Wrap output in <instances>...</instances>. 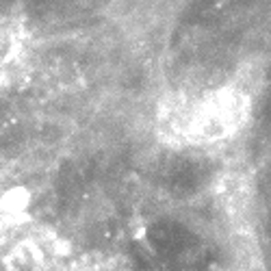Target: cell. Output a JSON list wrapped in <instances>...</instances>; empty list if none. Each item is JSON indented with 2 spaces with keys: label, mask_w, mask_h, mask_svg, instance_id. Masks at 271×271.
I'll return each mask as SVG.
<instances>
[{
  "label": "cell",
  "mask_w": 271,
  "mask_h": 271,
  "mask_svg": "<svg viewBox=\"0 0 271 271\" xmlns=\"http://www.w3.org/2000/svg\"><path fill=\"white\" fill-rule=\"evenodd\" d=\"M258 83V76L245 67L167 89L154 111L159 139L174 148H211L237 139L254 117Z\"/></svg>",
  "instance_id": "6da1fadb"
},
{
  "label": "cell",
  "mask_w": 271,
  "mask_h": 271,
  "mask_svg": "<svg viewBox=\"0 0 271 271\" xmlns=\"http://www.w3.org/2000/svg\"><path fill=\"white\" fill-rule=\"evenodd\" d=\"M191 0H108V20L134 48L163 41Z\"/></svg>",
  "instance_id": "7a4b0ae2"
}]
</instances>
